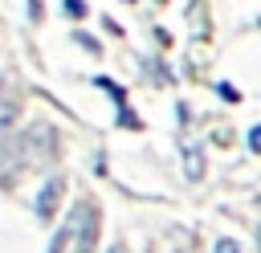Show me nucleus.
I'll use <instances>...</instances> for the list:
<instances>
[{
  "instance_id": "obj_4",
  "label": "nucleus",
  "mask_w": 261,
  "mask_h": 253,
  "mask_svg": "<svg viewBox=\"0 0 261 253\" xmlns=\"http://www.w3.org/2000/svg\"><path fill=\"white\" fill-rule=\"evenodd\" d=\"M29 16H33V20H41V0H29Z\"/></svg>"
},
{
  "instance_id": "obj_2",
  "label": "nucleus",
  "mask_w": 261,
  "mask_h": 253,
  "mask_svg": "<svg viewBox=\"0 0 261 253\" xmlns=\"http://www.w3.org/2000/svg\"><path fill=\"white\" fill-rule=\"evenodd\" d=\"M65 245H73V224H69V229H61V233L53 237V245H49V253H65Z\"/></svg>"
},
{
  "instance_id": "obj_3",
  "label": "nucleus",
  "mask_w": 261,
  "mask_h": 253,
  "mask_svg": "<svg viewBox=\"0 0 261 253\" xmlns=\"http://www.w3.org/2000/svg\"><path fill=\"white\" fill-rule=\"evenodd\" d=\"M65 12H69V16H86V4H82V0H65Z\"/></svg>"
},
{
  "instance_id": "obj_1",
  "label": "nucleus",
  "mask_w": 261,
  "mask_h": 253,
  "mask_svg": "<svg viewBox=\"0 0 261 253\" xmlns=\"http://www.w3.org/2000/svg\"><path fill=\"white\" fill-rule=\"evenodd\" d=\"M57 200H61V180H49V184L41 188V196H37V216L49 220L53 208H57Z\"/></svg>"
},
{
  "instance_id": "obj_5",
  "label": "nucleus",
  "mask_w": 261,
  "mask_h": 253,
  "mask_svg": "<svg viewBox=\"0 0 261 253\" xmlns=\"http://www.w3.org/2000/svg\"><path fill=\"white\" fill-rule=\"evenodd\" d=\"M216 253H241V249H237L232 241H220V245H216Z\"/></svg>"
}]
</instances>
